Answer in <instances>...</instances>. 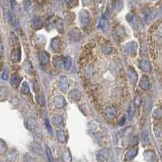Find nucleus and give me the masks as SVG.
Segmentation results:
<instances>
[{
  "mask_svg": "<svg viewBox=\"0 0 162 162\" xmlns=\"http://www.w3.org/2000/svg\"><path fill=\"white\" fill-rule=\"evenodd\" d=\"M7 19L8 22L10 23L11 25L14 27L15 31H17L18 33H21L20 23L18 22V20H17V18H16V16L15 15V12H13V11H7Z\"/></svg>",
  "mask_w": 162,
  "mask_h": 162,
  "instance_id": "1",
  "label": "nucleus"
},
{
  "mask_svg": "<svg viewBox=\"0 0 162 162\" xmlns=\"http://www.w3.org/2000/svg\"><path fill=\"white\" fill-rule=\"evenodd\" d=\"M137 49H138V44L135 41L132 40L128 42L125 46V51L126 53L131 56H135L137 53Z\"/></svg>",
  "mask_w": 162,
  "mask_h": 162,
  "instance_id": "2",
  "label": "nucleus"
},
{
  "mask_svg": "<svg viewBox=\"0 0 162 162\" xmlns=\"http://www.w3.org/2000/svg\"><path fill=\"white\" fill-rule=\"evenodd\" d=\"M79 19H80V23L82 26H86L89 24L90 22V15L89 13L85 10H82L80 11L79 14Z\"/></svg>",
  "mask_w": 162,
  "mask_h": 162,
  "instance_id": "3",
  "label": "nucleus"
},
{
  "mask_svg": "<svg viewBox=\"0 0 162 162\" xmlns=\"http://www.w3.org/2000/svg\"><path fill=\"white\" fill-rule=\"evenodd\" d=\"M110 156V150L107 148H104L99 150L96 153V160L99 162H105Z\"/></svg>",
  "mask_w": 162,
  "mask_h": 162,
  "instance_id": "4",
  "label": "nucleus"
},
{
  "mask_svg": "<svg viewBox=\"0 0 162 162\" xmlns=\"http://www.w3.org/2000/svg\"><path fill=\"white\" fill-rule=\"evenodd\" d=\"M58 87L62 92H66L69 88V82L67 77L65 76H62L58 79Z\"/></svg>",
  "mask_w": 162,
  "mask_h": 162,
  "instance_id": "5",
  "label": "nucleus"
},
{
  "mask_svg": "<svg viewBox=\"0 0 162 162\" xmlns=\"http://www.w3.org/2000/svg\"><path fill=\"white\" fill-rule=\"evenodd\" d=\"M39 62L40 64L42 65H46L48 64L50 61V55L48 52H46V50H41L39 53Z\"/></svg>",
  "mask_w": 162,
  "mask_h": 162,
  "instance_id": "6",
  "label": "nucleus"
},
{
  "mask_svg": "<svg viewBox=\"0 0 162 162\" xmlns=\"http://www.w3.org/2000/svg\"><path fill=\"white\" fill-rule=\"evenodd\" d=\"M54 105L55 106L57 109H62L66 105V101L64 99V97L62 96H57L54 99Z\"/></svg>",
  "mask_w": 162,
  "mask_h": 162,
  "instance_id": "7",
  "label": "nucleus"
},
{
  "mask_svg": "<svg viewBox=\"0 0 162 162\" xmlns=\"http://www.w3.org/2000/svg\"><path fill=\"white\" fill-rule=\"evenodd\" d=\"M20 58H21V53H20V49H14L11 51V60L14 63H18L20 62Z\"/></svg>",
  "mask_w": 162,
  "mask_h": 162,
  "instance_id": "8",
  "label": "nucleus"
},
{
  "mask_svg": "<svg viewBox=\"0 0 162 162\" xmlns=\"http://www.w3.org/2000/svg\"><path fill=\"white\" fill-rule=\"evenodd\" d=\"M139 86L144 91H147V89L149 88V87H150V81H149V78L147 76H142L140 82H139Z\"/></svg>",
  "mask_w": 162,
  "mask_h": 162,
  "instance_id": "9",
  "label": "nucleus"
},
{
  "mask_svg": "<svg viewBox=\"0 0 162 162\" xmlns=\"http://www.w3.org/2000/svg\"><path fill=\"white\" fill-rule=\"evenodd\" d=\"M143 157L145 159V161L148 162H154L157 159L156 153L152 151V150H147L143 153Z\"/></svg>",
  "mask_w": 162,
  "mask_h": 162,
  "instance_id": "10",
  "label": "nucleus"
},
{
  "mask_svg": "<svg viewBox=\"0 0 162 162\" xmlns=\"http://www.w3.org/2000/svg\"><path fill=\"white\" fill-rule=\"evenodd\" d=\"M126 20H127V22L129 24H131L134 26L139 25V20L137 18V16L132 13H128L126 16Z\"/></svg>",
  "mask_w": 162,
  "mask_h": 162,
  "instance_id": "11",
  "label": "nucleus"
},
{
  "mask_svg": "<svg viewBox=\"0 0 162 162\" xmlns=\"http://www.w3.org/2000/svg\"><path fill=\"white\" fill-rule=\"evenodd\" d=\"M138 154V148L134 147V148H131L130 150H128L125 155V160L126 161H131L132 159H134L136 157Z\"/></svg>",
  "mask_w": 162,
  "mask_h": 162,
  "instance_id": "12",
  "label": "nucleus"
},
{
  "mask_svg": "<svg viewBox=\"0 0 162 162\" xmlns=\"http://www.w3.org/2000/svg\"><path fill=\"white\" fill-rule=\"evenodd\" d=\"M20 82H21V77L19 75L14 74V75L11 76L10 80V84L11 86L14 87V88H18L20 85Z\"/></svg>",
  "mask_w": 162,
  "mask_h": 162,
  "instance_id": "13",
  "label": "nucleus"
},
{
  "mask_svg": "<svg viewBox=\"0 0 162 162\" xmlns=\"http://www.w3.org/2000/svg\"><path fill=\"white\" fill-rule=\"evenodd\" d=\"M139 64L140 69L143 70V71L149 72V71H151V64H150V62L147 60H146V59H143V60L142 59V60H140Z\"/></svg>",
  "mask_w": 162,
  "mask_h": 162,
  "instance_id": "14",
  "label": "nucleus"
},
{
  "mask_svg": "<svg viewBox=\"0 0 162 162\" xmlns=\"http://www.w3.org/2000/svg\"><path fill=\"white\" fill-rule=\"evenodd\" d=\"M68 96H69V98H70L71 101H78L80 99V92L79 91L78 89H73L72 91L70 92Z\"/></svg>",
  "mask_w": 162,
  "mask_h": 162,
  "instance_id": "15",
  "label": "nucleus"
},
{
  "mask_svg": "<svg viewBox=\"0 0 162 162\" xmlns=\"http://www.w3.org/2000/svg\"><path fill=\"white\" fill-rule=\"evenodd\" d=\"M53 124L57 127H61L63 126V119L60 114H55L53 117Z\"/></svg>",
  "mask_w": 162,
  "mask_h": 162,
  "instance_id": "16",
  "label": "nucleus"
},
{
  "mask_svg": "<svg viewBox=\"0 0 162 162\" xmlns=\"http://www.w3.org/2000/svg\"><path fill=\"white\" fill-rule=\"evenodd\" d=\"M128 76L130 78V80L131 81L133 84L136 83L137 80H138V75H137L136 71H135V69L130 66L129 70H128Z\"/></svg>",
  "mask_w": 162,
  "mask_h": 162,
  "instance_id": "17",
  "label": "nucleus"
},
{
  "mask_svg": "<svg viewBox=\"0 0 162 162\" xmlns=\"http://www.w3.org/2000/svg\"><path fill=\"white\" fill-rule=\"evenodd\" d=\"M32 149L33 152H35L37 155L38 156H42L43 155V150L42 147H40V145L37 143H32Z\"/></svg>",
  "mask_w": 162,
  "mask_h": 162,
  "instance_id": "18",
  "label": "nucleus"
},
{
  "mask_svg": "<svg viewBox=\"0 0 162 162\" xmlns=\"http://www.w3.org/2000/svg\"><path fill=\"white\" fill-rule=\"evenodd\" d=\"M59 45H60V38L58 37H56L53 38L51 40V47L55 52H58L59 50Z\"/></svg>",
  "mask_w": 162,
  "mask_h": 162,
  "instance_id": "19",
  "label": "nucleus"
},
{
  "mask_svg": "<svg viewBox=\"0 0 162 162\" xmlns=\"http://www.w3.org/2000/svg\"><path fill=\"white\" fill-rule=\"evenodd\" d=\"M33 28L35 29L36 30H38V29H40L43 26V24H42V21L40 20L39 17L36 16L33 18Z\"/></svg>",
  "mask_w": 162,
  "mask_h": 162,
  "instance_id": "20",
  "label": "nucleus"
},
{
  "mask_svg": "<svg viewBox=\"0 0 162 162\" xmlns=\"http://www.w3.org/2000/svg\"><path fill=\"white\" fill-rule=\"evenodd\" d=\"M106 114L109 118H114V117H116L117 109L115 107L112 106H108L106 109Z\"/></svg>",
  "mask_w": 162,
  "mask_h": 162,
  "instance_id": "21",
  "label": "nucleus"
},
{
  "mask_svg": "<svg viewBox=\"0 0 162 162\" xmlns=\"http://www.w3.org/2000/svg\"><path fill=\"white\" fill-rule=\"evenodd\" d=\"M123 7V2L122 0H114L113 3V9L114 11H119Z\"/></svg>",
  "mask_w": 162,
  "mask_h": 162,
  "instance_id": "22",
  "label": "nucleus"
},
{
  "mask_svg": "<svg viewBox=\"0 0 162 162\" xmlns=\"http://www.w3.org/2000/svg\"><path fill=\"white\" fill-rule=\"evenodd\" d=\"M26 126L29 130H34L37 127V121L33 118H30L26 121Z\"/></svg>",
  "mask_w": 162,
  "mask_h": 162,
  "instance_id": "23",
  "label": "nucleus"
},
{
  "mask_svg": "<svg viewBox=\"0 0 162 162\" xmlns=\"http://www.w3.org/2000/svg\"><path fill=\"white\" fill-rule=\"evenodd\" d=\"M57 138H58V140L60 143H65L66 140V135L64 131H62V130L57 131Z\"/></svg>",
  "mask_w": 162,
  "mask_h": 162,
  "instance_id": "24",
  "label": "nucleus"
},
{
  "mask_svg": "<svg viewBox=\"0 0 162 162\" xmlns=\"http://www.w3.org/2000/svg\"><path fill=\"white\" fill-rule=\"evenodd\" d=\"M88 127H89V130L91 132H96L100 129V123L96 121H92L89 124Z\"/></svg>",
  "mask_w": 162,
  "mask_h": 162,
  "instance_id": "25",
  "label": "nucleus"
},
{
  "mask_svg": "<svg viewBox=\"0 0 162 162\" xmlns=\"http://www.w3.org/2000/svg\"><path fill=\"white\" fill-rule=\"evenodd\" d=\"M155 37L157 40L162 41V24L158 25L155 32Z\"/></svg>",
  "mask_w": 162,
  "mask_h": 162,
  "instance_id": "26",
  "label": "nucleus"
},
{
  "mask_svg": "<svg viewBox=\"0 0 162 162\" xmlns=\"http://www.w3.org/2000/svg\"><path fill=\"white\" fill-rule=\"evenodd\" d=\"M98 27L101 29V30L106 31L108 28V23H107L106 19L105 17L101 18L100 21H99V24H98Z\"/></svg>",
  "mask_w": 162,
  "mask_h": 162,
  "instance_id": "27",
  "label": "nucleus"
},
{
  "mask_svg": "<svg viewBox=\"0 0 162 162\" xmlns=\"http://www.w3.org/2000/svg\"><path fill=\"white\" fill-rule=\"evenodd\" d=\"M11 8H12L13 12H15V13H19L20 12V5H19V3L15 0H11Z\"/></svg>",
  "mask_w": 162,
  "mask_h": 162,
  "instance_id": "28",
  "label": "nucleus"
},
{
  "mask_svg": "<svg viewBox=\"0 0 162 162\" xmlns=\"http://www.w3.org/2000/svg\"><path fill=\"white\" fill-rule=\"evenodd\" d=\"M20 91L23 94H29L30 93V88H29V84L27 82L23 83Z\"/></svg>",
  "mask_w": 162,
  "mask_h": 162,
  "instance_id": "29",
  "label": "nucleus"
},
{
  "mask_svg": "<svg viewBox=\"0 0 162 162\" xmlns=\"http://www.w3.org/2000/svg\"><path fill=\"white\" fill-rule=\"evenodd\" d=\"M56 28L60 33H62V32H63V21L60 18L58 19V20L56 21Z\"/></svg>",
  "mask_w": 162,
  "mask_h": 162,
  "instance_id": "30",
  "label": "nucleus"
},
{
  "mask_svg": "<svg viewBox=\"0 0 162 162\" xmlns=\"http://www.w3.org/2000/svg\"><path fill=\"white\" fill-rule=\"evenodd\" d=\"M149 143V135L147 131H144L142 133V143L143 145H147Z\"/></svg>",
  "mask_w": 162,
  "mask_h": 162,
  "instance_id": "31",
  "label": "nucleus"
},
{
  "mask_svg": "<svg viewBox=\"0 0 162 162\" xmlns=\"http://www.w3.org/2000/svg\"><path fill=\"white\" fill-rule=\"evenodd\" d=\"M71 57L67 56V57L65 58V59H64V68H65V70L68 71V70L71 68Z\"/></svg>",
  "mask_w": 162,
  "mask_h": 162,
  "instance_id": "32",
  "label": "nucleus"
},
{
  "mask_svg": "<svg viewBox=\"0 0 162 162\" xmlns=\"http://www.w3.org/2000/svg\"><path fill=\"white\" fill-rule=\"evenodd\" d=\"M36 99H37V103L40 105V106H45V98H44V96H43V95H41V94L37 95Z\"/></svg>",
  "mask_w": 162,
  "mask_h": 162,
  "instance_id": "33",
  "label": "nucleus"
},
{
  "mask_svg": "<svg viewBox=\"0 0 162 162\" xmlns=\"http://www.w3.org/2000/svg\"><path fill=\"white\" fill-rule=\"evenodd\" d=\"M101 50H102V52H103L104 54H110L112 52V50H113V48H112L111 46H106H106H102Z\"/></svg>",
  "mask_w": 162,
  "mask_h": 162,
  "instance_id": "34",
  "label": "nucleus"
},
{
  "mask_svg": "<svg viewBox=\"0 0 162 162\" xmlns=\"http://www.w3.org/2000/svg\"><path fill=\"white\" fill-rule=\"evenodd\" d=\"M64 1H65L66 5L71 7H76L79 3V0H64Z\"/></svg>",
  "mask_w": 162,
  "mask_h": 162,
  "instance_id": "35",
  "label": "nucleus"
},
{
  "mask_svg": "<svg viewBox=\"0 0 162 162\" xmlns=\"http://www.w3.org/2000/svg\"><path fill=\"white\" fill-rule=\"evenodd\" d=\"M63 160L65 162H71V155L69 151H66L63 156Z\"/></svg>",
  "mask_w": 162,
  "mask_h": 162,
  "instance_id": "36",
  "label": "nucleus"
},
{
  "mask_svg": "<svg viewBox=\"0 0 162 162\" xmlns=\"http://www.w3.org/2000/svg\"><path fill=\"white\" fill-rule=\"evenodd\" d=\"M0 148H1V152L4 153V152L7 150V146L5 143V142L3 141V139L1 140V144H0Z\"/></svg>",
  "mask_w": 162,
  "mask_h": 162,
  "instance_id": "37",
  "label": "nucleus"
},
{
  "mask_svg": "<svg viewBox=\"0 0 162 162\" xmlns=\"http://www.w3.org/2000/svg\"><path fill=\"white\" fill-rule=\"evenodd\" d=\"M46 155H47V157H48V160H49V161L52 162V161H53L52 152H51L50 149V147H46Z\"/></svg>",
  "mask_w": 162,
  "mask_h": 162,
  "instance_id": "38",
  "label": "nucleus"
},
{
  "mask_svg": "<svg viewBox=\"0 0 162 162\" xmlns=\"http://www.w3.org/2000/svg\"><path fill=\"white\" fill-rule=\"evenodd\" d=\"M1 78L3 79V80H7V78H8V70L7 69V68H4L3 69V73H2V76H1Z\"/></svg>",
  "mask_w": 162,
  "mask_h": 162,
  "instance_id": "39",
  "label": "nucleus"
},
{
  "mask_svg": "<svg viewBox=\"0 0 162 162\" xmlns=\"http://www.w3.org/2000/svg\"><path fill=\"white\" fill-rule=\"evenodd\" d=\"M162 116V113L161 112V110H156L154 113H153V118H160Z\"/></svg>",
  "mask_w": 162,
  "mask_h": 162,
  "instance_id": "40",
  "label": "nucleus"
},
{
  "mask_svg": "<svg viewBox=\"0 0 162 162\" xmlns=\"http://www.w3.org/2000/svg\"><path fill=\"white\" fill-rule=\"evenodd\" d=\"M134 106H133V105H131V106H130V109H129V113H128V114H129V118L130 119H132V118L134 116V114H135V112H134Z\"/></svg>",
  "mask_w": 162,
  "mask_h": 162,
  "instance_id": "41",
  "label": "nucleus"
},
{
  "mask_svg": "<svg viewBox=\"0 0 162 162\" xmlns=\"http://www.w3.org/2000/svg\"><path fill=\"white\" fill-rule=\"evenodd\" d=\"M134 104H135V106H140V104H141V99H140V97H139V96H137V97H135V101H134Z\"/></svg>",
  "mask_w": 162,
  "mask_h": 162,
  "instance_id": "42",
  "label": "nucleus"
},
{
  "mask_svg": "<svg viewBox=\"0 0 162 162\" xmlns=\"http://www.w3.org/2000/svg\"><path fill=\"white\" fill-rule=\"evenodd\" d=\"M31 7V2L30 1H29V0H27L25 3V9L26 11H29Z\"/></svg>",
  "mask_w": 162,
  "mask_h": 162,
  "instance_id": "43",
  "label": "nucleus"
},
{
  "mask_svg": "<svg viewBox=\"0 0 162 162\" xmlns=\"http://www.w3.org/2000/svg\"><path fill=\"white\" fill-rule=\"evenodd\" d=\"M46 126L47 127V129H48V131L50 133H52V128L50 127V122L48 119H46Z\"/></svg>",
  "mask_w": 162,
  "mask_h": 162,
  "instance_id": "44",
  "label": "nucleus"
},
{
  "mask_svg": "<svg viewBox=\"0 0 162 162\" xmlns=\"http://www.w3.org/2000/svg\"><path fill=\"white\" fill-rule=\"evenodd\" d=\"M125 121H126V117H123L122 119L121 120V122H120V123H119V126H122V124H124Z\"/></svg>",
  "mask_w": 162,
  "mask_h": 162,
  "instance_id": "45",
  "label": "nucleus"
},
{
  "mask_svg": "<svg viewBox=\"0 0 162 162\" xmlns=\"http://www.w3.org/2000/svg\"><path fill=\"white\" fill-rule=\"evenodd\" d=\"M103 1H104V0H99V2H100V3H103Z\"/></svg>",
  "mask_w": 162,
  "mask_h": 162,
  "instance_id": "46",
  "label": "nucleus"
}]
</instances>
